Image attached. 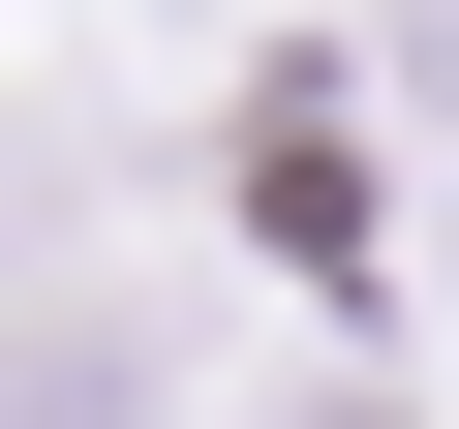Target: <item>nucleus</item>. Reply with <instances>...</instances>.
I'll list each match as a JSON object with an SVG mask.
<instances>
[{"mask_svg":"<svg viewBox=\"0 0 459 429\" xmlns=\"http://www.w3.org/2000/svg\"><path fill=\"white\" fill-rule=\"evenodd\" d=\"M276 429H398V398H276Z\"/></svg>","mask_w":459,"mask_h":429,"instance_id":"f03ea898","label":"nucleus"},{"mask_svg":"<svg viewBox=\"0 0 459 429\" xmlns=\"http://www.w3.org/2000/svg\"><path fill=\"white\" fill-rule=\"evenodd\" d=\"M123 398H153V337H123V307H62V337H0V429H123Z\"/></svg>","mask_w":459,"mask_h":429,"instance_id":"f257e3e1","label":"nucleus"}]
</instances>
